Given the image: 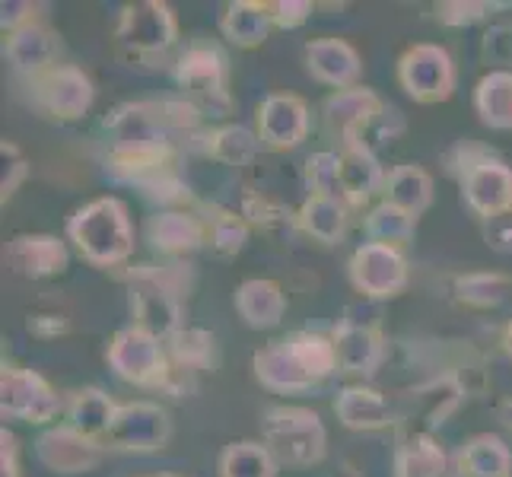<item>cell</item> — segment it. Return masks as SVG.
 I'll return each instance as SVG.
<instances>
[{
    "mask_svg": "<svg viewBox=\"0 0 512 477\" xmlns=\"http://www.w3.org/2000/svg\"><path fill=\"white\" fill-rule=\"evenodd\" d=\"M277 458L264 443H233L220 455V477H274Z\"/></svg>",
    "mask_w": 512,
    "mask_h": 477,
    "instance_id": "cell-33",
    "label": "cell"
},
{
    "mask_svg": "<svg viewBox=\"0 0 512 477\" xmlns=\"http://www.w3.org/2000/svg\"><path fill=\"white\" fill-rule=\"evenodd\" d=\"M468 477H512V452L497 436H474L462 452Z\"/></svg>",
    "mask_w": 512,
    "mask_h": 477,
    "instance_id": "cell-32",
    "label": "cell"
},
{
    "mask_svg": "<svg viewBox=\"0 0 512 477\" xmlns=\"http://www.w3.org/2000/svg\"><path fill=\"white\" fill-rule=\"evenodd\" d=\"M172 353L175 360H179L185 369H198L210 360V353H214V334L207 331H198V328H185L179 334H172Z\"/></svg>",
    "mask_w": 512,
    "mask_h": 477,
    "instance_id": "cell-38",
    "label": "cell"
},
{
    "mask_svg": "<svg viewBox=\"0 0 512 477\" xmlns=\"http://www.w3.org/2000/svg\"><path fill=\"white\" fill-rule=\"evenodd\" d=\"M109 366L134 385H166L169 363L163 341L140 331L137 325L121 328L109 344Z\"/></svg>",
    "mask_w": 512,
    "mask_h": 477,
    "instance_id": "cell-6",
    "label": "cell"
},
{
    "mask_svg": "<svg viewBox=\"0 0 512 477\" xmlns=\"http://www.w3.org/2000/svg\"><path fill=\"white\" fill-rule=\"evenodd\" d=\"M490 7L487 4H465V0H446V4H439L436 7V16H439V23H446V26H471V23H478L484 20V13Z\"/></svg>",
    "mask_w": 512,
    "mask_h": 477,
    "instance_id": "cell-42",
    "label": "cell"
},
{
    "mask_svg": "<svg viewBox=\"0 0 512 477\" xmlns=\"http://www.w3.org/2000/svg\"><path fill=\"white\" fill-rule=\"evenodd\" d=\"M258 150H261V137L245 125H226L207 137V153L210 159H217L220 166L242 169L258 156Z\"/></svg>",
    "mask_w": 512,
    "mask_h": 477,
    "instance_id": "cell-31",
    "label": "cell"
},
{
    "mask_svg": "<svg viewBox=\"0 0 512 477\" xmlns=\"http://www.w3.org/2000/svg\"><path fill=\"white\" fill-rule=\"evenodd\" d=\"M236 309L245 325L264 331V328L280 325V318L287 312V296L274 280L252 277L236 290Z\"/></svg>",
    "mask_w": 512,
    "mask_h": 477,
    "instance_id": "cell-22",
    "label": "cell"
},
{
    "mask_svg": "<svg viewBox=\"0 0 512 477\" xmlns=\"http://www.w3.org/2000/svg\"><path fill=\"white\" fill-rule=\"evenodd\" d=\"M0 198H4V204L16 194V188H20L26 182V175H29V163H26V156L20 153V147H13V144H0Z\"/></svg>",
    "mask_w": 512,
    "mask_h": 477,
    "instance_id": "cell-40",
    "label": "cell"
},
{
    "mask_svg": "<svg viewBox=\"0 0 512 477\" xmlns=\"http://www.w3.org/2000/svg\"><path fill=\"white\" fill-rule=\"evenodd\" d=\"M175 80L188 93V102L201 115H223L229 112L226 96V61L214 45H191L179 58Z\"/></svg>",
    "mask_w": 512,
    "mask_h": 477,
    "instance_id": "cell-5",
    "label": "cell"
},
{
    "mask_svg": "<svg viewBox=\"0 0 512 477\" xmlns=\"http://www.w3.org/2000/svg\"><path fill=\"white\" fill-rule=\"evenodd\" d=\"M462 194L474 214L497 217L512 210V169L493 156H481L462 172Z\"/></svg>",
    "mask_w": 512,
    "mask_h": 477,
    "instance_id": "cell-13",
    "label": "cell"
},
{
    "mask_svg": "<svg viewBox=\"0 0 512 477\" xmlns=\"http://www.w3.org/2000/svg\"><path fill=\"white\" fill-rule=\"evenodd\" d=\"M334 411H338V420L347 430H360V433H373V430H385L392 423V408L388 401L376 392V388L366 385H350L334 401Z\"/></svg>",
    "mask_w": 512,
    "mask_h": 477,
    "instance_id": "cell-24",
    "label": "cell"
},
{
    "mask_svg": "<svg viewBox=\"0 0 512 477\" xmlns=\"http://www.w3.org/2000/svg\"><path fill=\"white\" fill-rule=\"evenodd\" d=\"M382 118H385V105L366 86H350V90H338L325 99V121L334 134H341L344 144L363 140V131Z\"/></svg>",
    "mask_w": 512,
    "mask_h": 477,
    "instance_id": "cell-15",
    "label": "cell"
},
{
    "mask_svg": "<svg viewBox=\"0 0 512 477\" xmlns=\"http://www.w3.org/2000/svg\"><path fill=\"white\" fill-rule=\"evenodd\" d=\"M503 344H506V350H509V357H512V322L506 325V338H503Z\"/></svg>",
    "mask_w": 512,
    "mask_h": 477,
    "instance_id": "cell-47",
    "label": "cell"
},
{
    "mask_svg": "<svg viewBox=\"0 0 512 477\" xmlns=\"http://www.w3.org/2000/svg\"><path fill=\"white\" fill-rule=\"evenodd\" d=\"M169 433H172V420L160 404L131 401V404H118L115 423L102 443L118 452H156L169 443Z\"/></svg>",
    "mask_w": 512,
    "mask_h": 477,
    "instance_id": "cell-8",
    "label": "cell"
},
{
    "mask_svg": "<svg viewBox=\"0 0 512 477\" xmlns=\"http://www.w3.org/2000/svg\"><path fill=\"white\" fill-rule=\"evenodd\" d=\"M334 350H338V369L353 376H369L382 363V334L379 328L341 325L334 331Z\"/></svg>",
    "mask_w": 512,
    "mask_h": 477,
    "instance_id": "cell-23",
    "label": "cell"
},
{
    "mask_svg": "<svg viewBox=\"0 0 512 477\" xmlns=\"http://www.w3.org/2000/svg\"><path fill=\"white\" fill-rule=\"evenodd\" d=\"M309 134V105L290 96V93H274L261 102L258 109V137L261 144L271 150H293L306 140Z\"/></svg>",
    "mask_w": 512,
    "mask_h": 477,
    "instance_id": "cell-14",
    "label": "cell"
},
{
    "mask_svg": "<svg viewBox=\"0 0 512 477\" xmlns=\"http://www.w3.org/2000/svg\"><path fill=\"white\" fill-rule=\"evenodd\" d=\"M131 309H134V325L140 331L153 334V338L169 341L172 334L182 331L179 299H175V287L163 274H156V271H137L134 274Z\"/></svg>",
    "mask_w": 512,
    "mask_h": 477,
    "instance_id": "cell-7",
    "label": "cell"
},
{
    "mask_svg": "<svg viewBox=\"0 0 512 477\" xmlns=\"http://www.w3.org/2000/svg\"><path fill=\"white\" fill-rule=\"evenodd\" d=\"M484 242L490 245L493 252L500 255H512V210H506V214H497V217H487L484 226Z\"/></svg>",
    "mask_w": 512,
    "mask_h": 477,
    "instance_id": "cell-43",
    "label": "cell"
},
{
    "mask_svg": "<svg viewBox=\"0 0 512 477\" xmlns=\"http://www.w3.org/2000/svg\"><path fill=\"white\" fill-rule=\"evenodd\" d=\"M338 179H341V198H347L350 204H363L379 188H385V172L376 153L363 140H353V144H344L338 150Z\"/></svg>",
    "mask_w": 512,
    "mask_h": 477,
    "instance_id": "cell-18",
    "label": "cell"
},
{
    "mask_svg": "<svg viewBox=\"0 0 512 477\" xmlns=\"http://www.w3.org/2000/svg\"><path fill=\"white\" fill-rule=\"evenodd\" d=\"M0 411L13 420L48 423L58 417L61 398L39 373L7 366L4 373H0Z\"/></svg>",
    "mask_w": 512,
    "mask_h": 477,
    "instance_id": "cell-9",
    "label": "cell"
},
{
    "mask_svg": "<svg viewBox=\"0 0 512 477\" xmlns=\"http://www.w3.org/2000/svg\"><path fill=\"white\" fill-rule=\"evenodd\" d=\"M67 236L77 252L99 268L121 264L134 252V226L128 207L118 198H96L80 207L67 223Z\"/></svg>",
    "mask_w": 512,
    "mask_h": 477,
    "instance_id": "cell-1",
    "label": "cell"
},
{
    "mask_svg": "<svg viewBox=\"0 0 512 477\" xmlns=\"http://www.w3.org/2000/svg\"><path fill=\"white\" fill-rule=\"evenodd\" d=\"M398 83L414 102L433 105L455 93V64L443 45L420 42L398 61Z\"/></svg>",
    "mask_w": 512,
    "mask_h": 477,
    "instance_id": "cell-4",
    "label": "cell"
},
{
    "mask_svg": "<svg viewBox=\"0 0 512 477\" xmlns=\"http://www.w3.org/2000/svg\"><path fill=\"white\" fill-rule=\"evenodd\" d=\"M0 477H20L16 471V436L7 427L0 430Z\"/></svg>",
    "mask_w": 512,
    "mask_h": 477,
    "instance_id": "cell-46",
    "label": "cell"
},
{
    "mask_svg": "<svg viewBox=\"0 0 512 477\" xmlns=\"http://www.w3.org/2000/svg\"><path fill=\"white\" fill-rule=\"evenodd\" d=\"M264 446L277 462L287 465H319L325 458L328 433L322 417L309 408H271L261 423Z\"/></svg>",
    "mask_w": 512,
    "mask_h": 477,
    "instance_id": "cell-2",
    "label": "cell"
},
{
    "mask_svg": "<svg viewBox=\"0 0 512 477\" xmlns=\"http://www.w3.org/2000/svg\"><path fill=\"white\" fill-rule=\"evenodd\" d=\"M249 242V220L233 214V210H220L217 217H210L207 223V245L210 252L220 258H233L245 249Z\"/></svg>",
    "mask_w": 512,
    "mask_h": 477,
    "instance_id": "cell-36",
    "label": "cell"
},
{
    "mask_svg": "<svg viewBox=\"0 0 512 477\" xmlns=\"http://www.w3.org/2000/svg\"><path fill=\"white\" fill-rule=\"evenodd\" d=\"M398 477H411V474H398Z\"/></svg>",
    "mask_w": 512,
    "mask_h": 477,
    "instance_id": "cell-49",
    "label": "cell"
},
{
    "mask_svg": "<svg viewBox=\"0 0 512 477\" xmlns=\"http://www.w3.org/2000/svg\"><path fill=\"white\" fill-rule=\"evenodd\" d=\"M252 366L258 382L268 385L271 392H306V388L315 385V379L306 373V366L299 363L287 341H274L268 347H261L252 357Z\"/></svg>",
    "mask_w": 512,
    "mask_h": 477,
    "instance_id": "cell-19",
    "label": "cell"
},
{
    "mask_svg": "<svg viewBox=\"0 0 512 477\" xmlns=\"http://www.w3.org/2000/svg\"><path fill=\"white\" fill-rule=\"evenodd\" d=\"M509 293V284L500 274H468L458 280V296L471 306H497Z\"/></svg>",
    "mask_w": 512,
    "mask_h": 477,
    "instance_id": "cell-37",
    "label": "cell"
},
{
    "mask_svg": "<svg viewBox=\"0 0 512 477\" xmlns=\"http://www.w3.org/2000/svg\"><path fill=\"white\" fill-rule=\"evenodd\" d=\"M35 455H39V462L55 474H86L99 465L102 449L96 439H86L74 427H55L39 436Z\"/></svg>",
    "mask_w": 512,
    "mask_h": 477,
    "instance_id": "cell-16",
    "label": "cell"
},
{
    "mask_svg": "<svg viewBox=\"0 0 512 477\" xmlns=\"http://www.w3.org/2000/svg\"><path fill=\"white\" fill-rule=\"evenodd\" d=\"M112 134L115 159H147V156H169L172 128L163 115V105H121V109L105 121Z\"/></svg>",
    "mask_w": 512,
    "mask_h": 477,
    "instance_id": "cell-3",
    "label": "cell"
},
{
    "mask_svg": "<svg viewBox=\"0 0 512 477\" xmlns=\"http://www.w3.org/2000/svg\"><path fill=\"white\" fill-rule=\"evenodd\" d=\"M350 280L369 299H388L408 284V261L398 249L379 242H363L350 258Z\"/></svg>",
    "mask_w": 512,
    "mask_h": 477,
    "instance_id": "cell-12",
    "label": "cell"
},
{
    "mask_svg": "<svg viewBox=\"0 0 512 477\" xmlns=\"http://www.w3.org/2000/svg\"><path fill=\"white\" fill-rule=\"evenodd\" d=\"M32 96L42 105L48 115L74 121L90 112V105L96 99L93 80L83 74L74 64H55L45 70L42 77L32 80Z\"/></svg>",
    "mask_w": 512,
    "mask_h": 477,
    "instance_id": "cell-11",
    "label": "cell"
},
{
    "mask_svg": "<svg viewBox=\"0 0 512 477\" xmlns=\"http://www.w3.org/2000/svg\"><path fill=\"white\" fill-rule=\"evenodd\" d=\"M474 109L493 131H512V70H490L474 90Z\"/></svg>",
    "mask_w": 512,
    "mask_h": 477,
    "instance_id": "cell-28",
    "label": "cell"
},
{
    "mask_svg": "<svg viewBox=\"0 0 512 477\" xmlns=\"http://www.w3.org/2000/svg\"><path fill=\"white\" fill-rule=\"evenodd\" d=\"M309 188L312 194L325 198H341V179H338V153H312L306 163Z\"/></svg>",
    "mask_w": 512,
    "mask_h": 477,
    "instance_id": "cell-39",
    "label": "cell"
},
{
    "mask_svg": "<svg viewBox=\"0 0 512 477\" xmlns=\"http://www.w3.org/2000/svg\"><path fill=\"white\" fill-rule=\"evenodd\" d=\"M160 477H169V474H160Z\"/></svg>",
    "mask_w": 512,
    "mask_h": 477,
    "instance_id": "cell-50",
    "label": "cell"
},
{
    "mask_svg": "<svg viewBox=\"0 0 512 477\" xmlns=\"http://www.w3.org/2000/svg\"><path fill=\"white\" fill-rule=\"evenodd\" d=\"M414 220L417 217H411L408 210L382 201L379 207L369 210L366 236H369V242L388 245V249H401V245H408L414 239Z\"/></svg>",
    "mask_w": 512,
    "mask_h": 477,
    "instance_id": "cell-35",
    "label": "cell"
},
{
    "mask_svg": "<svg viewBox=\"0 0 512 477\" xmlns=\"http://www.w3.org/2000/svg\"><path fill=\"white\" fill-rule=\"evenodd\" d=\"M115 414H118V404L109 395L99 392V388H83L67 408V427H74L86 439H96L99 443V439L109 436Z\"/></svg>",
    "mask_w": 512,
    "mask_h": 477,
    "instance_id": "cell-27",
    "label": "cell"
},
{
    "mask_svg": "<svg viewBox=\"0 0 512 477\" xmlns=\"http://www.w3.org/2000/svg\"><path fill=\"white\" fill-rule=\"evenodd\" d=\"M147 236L156 252L179 258L198 252L207 242V223H201L194 214H182V210H166V214L150 217Z\"/></svg>",
    "mask_w": 512,
    "mask_h": 477,
    "instance_id": "cell-21",
    "label": "cell"
},
{
    "mask_svg": "<svg viewBox=\"0 0 512 477\" xmlns=\"http://www.w3.org/2000/svg\"><path fill=\"white\" fill-rule=\"evenodd\" d=\"M32 4L29 0H4L0 4V26H4V32H20L23 26L32 23Z\"/></svg>",
    "mask_w": 512,
    "mask_h": 477,
    "instance_id": "cell-45",
    "label": "cell"
},
{
    "mask_svg": "<svg viewBox=\"0 0 512 477\" xmlns=\"http://www.w3.org/2000/svg\"><path fill=\"white\" fill-rule=\"evenodd\" d=\"M296 223L303 226V233L312 239H319L325 245L341 242L344 229H347V210L341 198H325V194H309L306 204L299 207Z\"/></svg>",
    "mask_w": 512,
    "mask_h": 477,
    "instance_id": "cell-30",
    "label": "cell"
},
{
    "mask_svg": "<svg viewBox=\"0 0 512 477\" xmlns=\"http://www.w3.org/2000/svg\"><path fill=\"white\" fill-rule=\"evenodd\" d=\"M385 201L420 217L433 204V179L420 166H398L385 175Z\"/></svg>",
    "mask_w": 512,
    "mask_h": 477,
    "instance_id": "cell-29",
    "label": "cell"
},
{
    "mask_svg": "<svg viewBox=\"0 0 512 477\" xmlns=\"http://www.w3.org/2000/svg\"><path fill=\"white\" fill-rule=\"evenodd\" d=\"M115 35L134 55H156V51H166L175 42L179 26H175V13L169 4L140 0V4H128L121 10Z\"/></svg>",
    "mask_w": 512,
    "mask_h": 477,
    "instance_id": "cell-10",
    "label": "cell"
},
{
    "mask_svg": "<svg viewBox=\"0 0 512 477\" xmlns=\"http://www.w3.org/2000/svg\"><path fill=\"white\" fill-rule=\"evenodd\" d=\"M309 13H312L309 0H277V4H271V20H274L277 29L303 26L309 20Z\"/></svg>",
    "mask_w": 512,
    "mask_h": 477,
    "instance_id": "cell-44",
    "label": "cell"
},
{
    "mask_svg": "<svg viewBox=\"0 0 512 477\" xmlns=\"http://www.w3.org/2000/svg\"><path fill=\"white\" fill-rule=\"evenodd\" d=\"M7 61L13 64L16 74L29 80L42 77L45 70L55 67V39H51L45 26L29 23L7 39Z\"/></svg>",
    "mask_w": 512,
    "mask_h": 477,
    "instance_id": "cell-25",
    "label": "cell"
},
{
    "mask_svg": "<svg viewBox=\"0 0 512 477\" xmlns=\"http://www.w3.org/2000/svg\"><path fill=\"white\" fill-rule=\"evenodd\" d=\"M503 417H506V423L512 427V401H509V404H503Z\"/></svg>",
    "mask_w": 512,
    "mask_h": 477,
    "instance_id": "cell-48",
    "label": "cell"
},
{
    "mask_svg": "<svg viewBox=\"0 0 512 477\" xmlns=\"http://www.w3.org/2000/svg\"><path fill=\"white\" fill-rule=\"evenodd\" d=\"M271 4H258V0H236L220 16V32L226 42L236 48H258L271 35Z\"/></svg>",
    "mask_w": 512,
    "mask_h": 477,
    "instance_id": "cell-26",
    "label": "cell"
},
{
    "mask_svg": "<svg viewBox=\"0 0 512 477\" xmlns=\"http://www.w3.org/2000/svg\"><path fill=\"white\" fill-rule=\"evenodd\" d=\"M481 58L490 70H512V26H493L484 35Z\"/></svg>",
    "mask_w": 512,
    "mask_h": 477,
    "instance_id": "cell-41",
    "label": "cell"
},
{
    "mask_svg": "<svg viewBox=\"0 0 512 477\" xmlns=\"http://www.w3.org/2000/svg\"><path fill=\"white\" fill-rule=\"evenodd\" d=\"M306 67L319 83L334 86V90H350L360 80L363 61L357 48L344 39H315L306 45Z\"/></svg>",
    "mask_w": 512,
    "mask_h": 477,
    "instance_id": "cell-17",
    "label": "cell"
},
{
    "mask_svg": "<svg viewBox=\"0 0 512 477\" xmlns=\"http://www.w3.org/2000/svg\"><path fill=\"white\" fill-rule=\"evenodd\" d=\"M7 264L23 277H51L67 268V249L55 236H16L7 245Z\"/></svg>",
    "mask_w": 512,
    "mask_h": 477,
    "instance_id": "cell-20",
    "label": "cell"
},
{
    "mask_svg": "<svg viewBox=\"0 0 512 477\" xmlns=\"http://www.w3.org/2000/svg\"><path fill=\"white\" fill-rule=\"evenodd\" d=\"M287 344L293 347L299 363L306 366V373L315 382H322V379L338 373V350H334V338H325V334H319V331H296L287 338Z\"/></svg>",
    "mask_w": 512,
    "mask_h": 477,
    "instance_id": "cell-34",
    "label": "cell"
}]
</instances>
